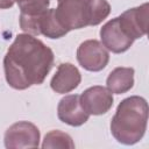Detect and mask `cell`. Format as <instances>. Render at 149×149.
Returning a JSON list of instances; mask_svg holds the SVG:
<instances>
[{
	"label": "cell",
	"instance_id": "1",
	"mask_svg": "<svg viewBox=\"0 0 149 149\" xmlns=\"http://www.w3.org/2000/svg\"><path fill=\"white\" fill-rule=\"evenodd\" d=\"M54 52L41 40L29 34H19L3 58L5 76L15 90L40 85L54 66Z\"/></svg>",
	"mask_w": 149,
	"mask_h": 149
},
{
	"label": "cell",
	"instance_id": "2",
	"mask_svg": "<svg viewBox=\"0 0 149 149\" xmlns=\"http://www.w3.org/2000/svg\"><path fill=\"white\" fill-rule=\"evenodd\" d=\"M148 122L147 100L139 95L123 99L111 121V133L122 144H135L142 140Z\"/></svg>",
	"mask_w": 149,
	"mask_h": 149
},
{
	"label": "cell",
	"instance_id": "3",
	"mask_svg": "<svg viewBox=\"0 0 149 149\" xmlns=\"http://www.w3.org/2000/svg\"><path fill=\"white\" fill-rule=\"evenodd\" d=\"M54 10L56 20L66 33L92 26L90 0H59Z\"/></svg>",
	"mask_w": 149,
	"mask_h": 149
},
{
	"label": "cell",
	"instance_id": "4",
	"mask_svg": "<svg viewBox=\"0 0 149 149\" xmlns=\"http://www.w3.org/2000/svg\"><path fill=\"white\" fill-rule=\"evenodd\" d=\"M40 130L29 121L13 123L5 133L6 148H37L40 146Z\"/></svg>",
	"mask_w": 149,
	"mask_h": 149
},
{
	"label": "cell",
	"instance_id": "5",
	"mask_svg": "<svg viewBox=\"0 0 149 149\" xmlns=\"http://www.w3.org/2000/svg\"><path fill=\"white\" fill-rule=\"evenodd\" d=\"M77 61L87 71L98 72L106 68L109 61L107 49L97 40H87L77 49Z\"/></svg>",
	"mask_w": 149,
	"mask_h": 149
},
{
	"label": "cell",
	"instance_id": "6",
	"mask_svg": "<svg viewBox=\"0 0 149 149\" xmlns=\"http://www.w3.org/2000/svg\"><path fill=\"white\" fill-rule=\"evenodd\" d=\"M118 17L120 26L130 38H141L148 30L149 5L148 2H144L139 7L129 8Z\"/></svg>",
	"mask_w": 149,
	"mask_h": 149
},
{
	"label": "cell",
	"instance_id": "7",
	"mask_svg": "<svg viewBox=\"0 0 149 149\" xmlns=\"http://www.w3.org/2000/svg\"><path fill=\"white\" fill-rule=\"evenodd\" d=\"M80 104L88 115H102L113 106V93L104 86H92L80 95Z\"/></svg>",
	"mask_w": 149,
	"mask_h": 149
},
{
	"label": "cell",
	"instance_id": "8",
	"mask_svg": "<svg viewBox=\"0 0 149 149\" xmlns=\"http://www.w3.org/2000/svg\"><path fill=\"white\" fill-rule=\"evenodd\" d=\"M100 38L101 44L114 54L127 51L134 42L120 26L119 17H114L102 26L100 29Z\"/></svg>",
	"mask_w": 149,
	"mask_h": 149
},
{
	"label": "cell",
	"instance_id": "9",
	"mask_svg": "<svg viewBox=\"0 0 149 149\" xmlns=\"http://www.w3.org/2000/svg\"><path fill=\"white\" fill-rule=\"evenodd\" d=\"M57 115L62 122L72 127L84 125L90 118L84 111L78 94H70L62 98L58 102Z\"/></svg>",
	"mask_w": 149,
	"mask_h": 149
},
{
	"label": "cell",
	"instance_id": "10",
	"mask_svg": "<svg viewBox=\"0 0 149 149\" xmlns=\"http://www.w3.org/2000/svg\"><path fill=\"white\" fill-rule=\"evenodd\" d=\"M81 76L79 70L71 63L58 65L56 73L51 78L50 86L56 93H69L80 84Z\"/></svg>",
	"mask_w": 149,
	"mask_h": 149
},
{
	"label": "cell",
	"instance_id": "11",
	"mask_svg": "<svg viewBox=\"0 0 149 149\" xmlns=\"http://www.w3.org/2000/svg\"><path fill=\"white\" fill-rule=\"evenodd\" d=\"M107 88L115 94L128 92L134 85V69L133 68H115L106 79Z\"/></svg>",
	"mask_w": 149,
	"mask_h": 149
},
{
	"label": "cell",
	"instance_id": "12",
	"mask_svg": "<svg viewBox=\"0 0 149 149\" xmlns=\"http://www.w3.org/2000/svg\"><path fill=\"white\" fill-rule=\"evenodd\" d=\"M40 35H44L49 38H59L68 34L58 23L55 17L54 8H48L40 16Z\"/></svg>",
	"mask_w": 149,
	"mask_h": 149
},
{
	"label": "cell",
	"instance_id": "13",
	"mask_svg": "<svg viewBox=\"0 0 149 149\" xmlns=\"http://www.w3.org/2000/svg\"><path fill=\"white\" fill-rule=\"evenodd\" d=\"M42 148L43 149H48V148L73 149L74 143L69 134L61 130H51L45 134L42 143Z\"/></svg>",
	"mask_w": 149,
	"mask_h": 149
},
{
	"label": "cell",
	"instance_id": "14",
	"mask_svg": "<svg viewBox=\"0 0 149 149\" xmlns=\"http://www.w3.org/2000/svg\"><path fill=\"white\" fill-rule=\"evenodd\" d=\"M17 3L21 13L23 14H40L48 9L50 0H13Z\"/></svg>",
	"mask_w": 149,
	"mask_h": 149
},
{
	"label": "cell",
	"instance_id": "15",
	"mask_svg": "<svg viewBox=\"0 0 149 149\" xmlns=\"http://www.w3.org/2000/svg\"><path fill=\"white\" fill-rule=\"evenodd\" d=\"M92 13V26L102 22L111 13V5L107 0H90Z\"/></svg>",
	"mask_w": 149,
	"mask_h": 149
},
{
	"label": "cell",
	"instance_id": "16",
	"mask_svg": "<svg viewBox=\"0 0 149 149\" xmlns=\"http://www.w3.org/2000/svg\"><path fill=\"white\" fill-rule=\"evenodd\" d=\"M14 1L13 0H0V9H7L13 7Z\"/></svg>",
	"mask_w": 149,
	"mask_h": 149
},
{
	"label": "cell",
	"instance_id": "17",
	"mask_svg": "<svg viewBox=\"0 0 149 149\" xmlns=\"http://www.w3.org/2000/svg\"><path fill=\"white\" fill-rule=\"evenodd\" d=\"M57 1H59V0H57Z\"/></svg>",
	"mask_w": 149,
	"mask_h": 149
}]
</instances>
